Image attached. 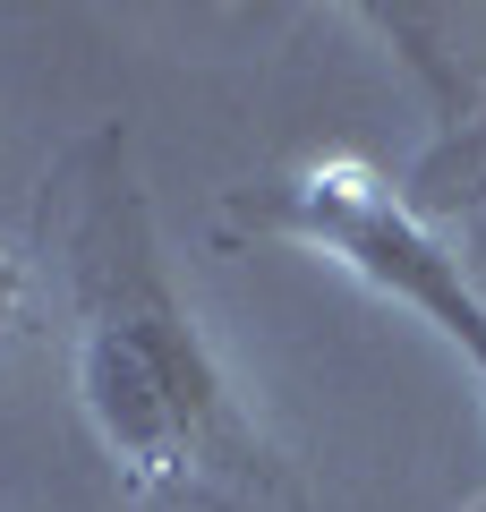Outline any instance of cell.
Here are the masks:
<instances>
[{
  "instance_id": "obj_1",
  "label": "cell",
  "mask_w": 486,
  "mask_h": 512,
  "mask_svg": "<svg viewBox=\"0 0 486 512\" xmlns=\"http://www.w3.org/2000/svg\"><path fill=\"white\" fill-rule=\"evenodd\" d=\"M35 239L69 308V384L111 478L180 512H316L282 444L239 402L222 350L205 342L171 282L128 128H86L35 197Z\"/></svg>"
},
{
  "instance_id": "obj_2",
  "label": "cell",
  "mask_w": 486,
  "mask_h": 512,
  "mask_svg": "<svg viewBox=\"0 0 486 512\" xmlns=\"http://www.w3.org/2000/svg\"><path fill=\"white\" fill-rule=\"evenodd\" d=\"M222 231H273V239L324 248L367 291L418 308L486 384V291L469 282L461 256L427 231V214L401 205L367 163H299L282 180H248V188L222 197Z\"/></svg>"
},
{
  "instance_id": "obj_3",
  "label": "cell",
  "mask_w": 486,
  "mask_h": 512,
  "mask_svg": "<svg viewBox=\"0 0 486 512\" xmlns=\"http://www.w3.org/2000/svg\"><path fill=\"white\" fill-rule=\"evenodd\" d=\"M26 299H35V291H26V265L0 248V333H18V325H26Z\"/></svg>"
},
{
  "instance_id": "obj_4",
  "label": "cell",
  "mask_w": 486,
  "mask_h": 512,
  "mask_svg": "<svg viewBox=\"0 0 486 512\" xmlns=\"http://www.w3.org/2000/svg\"><path fill=\"white\" fill-rule=\"evenodd\" d=\"M478 146H486V111H478ZM478 180H486V171H478Z\"/></svg>"
}]
</instances>
